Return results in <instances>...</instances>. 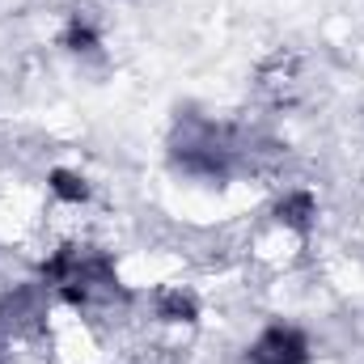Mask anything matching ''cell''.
I'll list each match as a JSON object with an SVG mask.
<instances>
[{"label": "cell", "instance_id": "277c9868", "mask_svg": "<svg viewBox=\"0 0 364 364\" xmlns=\"http://www.w3.org/2000/svg\"><path fill=\"white\" fill-rule=\"evenodd\" d=\"M195 314H199V305H195V296L182 292V288H166V292L157 296V318H161V322H195Z\"/></svg>", "mask_w": 364, "mask_h": 364}, {"label": "cell", "instance_id": "5b68a950", "mask_svg": "<svg viewBox=\"0 0 364 364\" xmlns=\"http://www.w3.org/2000/svg\"><path fill=\"white\" fill-rule=\"evenodd\" d=\"M51 191L64 199V203H85L90 199V182L81 174H68V170H55L51 174Z\"/></svg>", "mask_w": 364, "mask_h": 364}, {"label": "cell", "instance_id": "3957f363", "mask_svg": "<svg viewBox=\"0 0 364 364\" xmlns=\"http://www.w3.org/2000/svg\"><path fill=\"white\" fill-rule=\"evenodd\" d=\"M275 216H279V225L305 233V229L314 225V216H318V203H314L309 191H292V195H284V199L275 203Z\"/></svg>", "mask_w": 364, "mask_h": 364}, {"label": "cell", "instance_id": "8992f818", "mask_svg": "<svg viewBox=\"0 0 364 364\" xmlns=\"http://www.w3.org/2000/svg\"><path fill=\"white\" fill-rule=\"evenodd\" d=\"M64 47H68V51H93V47H97V30H93L90 21L77 17V21L68 26V34H64Z\"/></svg>", "mask_w": 364, "mask_h": 364}, {"label": "cell", "instance_id": "6da1fadb", "mask_svg": "<svg viewBox=\"0 0 364 364\" xmlns=\"http://www.w3.org/2000/svg\"><path fill=\"white\" fill-rule=\"evenodd\" d=\"M246 360L250 364H305L309 360V343H305V335L292 331V326H267V331L250 343Z\"/></svg>", "mask_w": 364, "mask_h": 364}, {"label": "cell", "instance_id": "7a4b0ae2", "mask_svg": "<svg viewBox=\"0 0 364 364\" xmlns=\"http://www.w3.org/2000/svg\"><path fill=\"white\" fill-rule=\"evenodd\" d=\"M178 166L199 178H225L229 174V153L216 140H186L178 149Z\"/></svg>", "mask_w": 364, "mask_h": 364}]
</instances>
